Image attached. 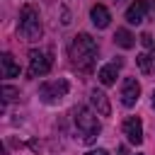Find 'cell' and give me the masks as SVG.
I'll return each instance as SVG.
<instances>
[{"label": "cell", "instance_id": "cell-16", "mask_svg": "<svg viewBox=\"0 0 155 155\" xmlns=\"http://www.w3.org/2000/svg\"><path fill=\"white\" fill-rule=\"evenodd\" d=\"M140 44L148 46V48H153V36L150 34H140Z\"/></svg>", "mask_w": 155, "mask_h": 155}, {"label": "cell", "instance_id": "cell-13", "mask_svg": "<svg viewBox=\"0 0 155 155\" xmlns=\"http://www.w3.org/2000/svg\"><path fill=\"white\" fill-rule=\"evenodd\" d=\"M114 41H116L121 48H133V44H136V36H133L128 29H116V34H114Z\"/></svg>", "mask_w": 155, "mask_h": 155}, {"label": "cell", "instance_id": "cell-18", "mask_svg": "<svg viewBox=\"0 0 155 155\" xmlns=\"http://www.w3.org/2000/svg\"><path fill=\"white\" fill-rule=\"evenodd\" d=\"M119 155H128V153H126V148H124V145H121V148H119Z\"/></svg>", "mask_w": 155, "mask_h": 155}, {"label": "cell", "instance_id": "cell-5", "mask_svg": "<svg viewBox=\"0 0 155 155\" xmlns=\"http://www.w3.org/2000/svg\"><path fill=\"white\" fill-rule=\"evenodd\" d=\"M51 70V56L46 51H36L31 48L29 51V75L31 78H41Z\"/></svg>", "mask_w": 155, "mask_h": 155}, {"label": "cell", "instance_id": "cell-2", "mask_svg": "<svg viewBox=\"0 0 155 155\" xmlns=\"http://www.w3.org/2000/svg\"><path fill=\"white\" fill-rule=\"evenodd\" d=\"M41 17H39V10L34 5H24L22 12H19V34L27 39V41H39L41 39Z\"/></svg>", "mask_w": 155, "mask_h": 155}, {"label": "cell", "instance_id": "cell-19", "mask_svg": "<svg viewBox=\"0 0 155 155\" xmlns=\"http://www.w3.org/2000/svg\"><path fill=\"white\" fill-rule=\"evenodd\" d=\"M153 107H155V90H153Z\"/></svg>", "mask_w": 155, "mask_h": 155}, {"label": "cell", "instance_id": "cell-17", "mask_svg": "<svg viewBox=\"0 0 155 155\" xmlns=\"http://www.w3.org/2000/svg\"><path fill=\"white\" fill-rule=\"evenodd\" d=\"M87 155H109V153H107V150H102V148H97V150H90Z\"/></svg>", "mask_w": 155, "mask_h": 155}, {"label": "cell", "instance_id": "cell-10", "mask_svg": "<svg viewBox=\"0 0 155 155\" xmlns=\"http://www.w3.org/2000/svg\"><path fill=\"white\" fill-rule=\"evenodd\" d=\"M119 68H121V61L102 65V68H99V73H97L99 82H102V85H107V87H109V85H114V82H116V75H119Z\"/></svg>", "mask_w": 155, "mask_h": 155}, {"label": "cell", "instance_id": "cell-14", "mask_svg": "<svg viewBox=\"0 0 155 155\" xmlns=\"http://www.w3.org/2000/svg\"><path fill=\"white\" fill-rule=\"evenodd\" d=\"M136 63H138L140 73H150V56L148 53H138L136 56Z\"/></svg>", "mask_w": 155, "mask_h": 155}, {"label": "cell", "instance_id": "cell-3", "mask_svg": "<svg viewBox=\"0 0 155 155\" xmlns=\"http://www.w3.org/2000/svg\"><path fill=\"white\" fill-rule=\"evenodd\" d=\"M75 126H78V131H80V136H82L85 143H92L97 138L99 128H102L99 121H97V114L90 111L87 107H78L75 109Z\"/></svg>", "mask_w": 155, "mask_h": 155}, {"label": "cell", "instance_id": "cell-6", "mask_svg": "<svg viewBox=\"0 0 155 155\" xmlns=\"http://www.w3.org/2000/svg\"><path fill=\"white\" fill-rule=\"evenodd\" d=\"M138 97H140V85H138V80H136V78H126V80L121 82V104H124V107H133V104L138 102Z\"/></svg>", "mask_w": 155, "mask_h": 155}, {"label": "cell", "instance_id": "cell-1", "mask_svg": "<svg viewBox=\"0 0 155 155\" xmlns=\"http://www.w3.org/2000/svg\"><path fill=\"white\" fill-rule=\"evenodd\" d=\"M68 53H70V61H73L75 68L90 70L92 63H94V56H97V41H94L90 34L80 31V34L70 41V51H68Z\"/></svg>", "mask_w": 155, "mask_h": 155}, {"label": "cell", "instance_id": "cell-11", "mask_svg": "<svg viewBox=\"0 0 155 155\" xmlns=\"http://www.w3.org/2000/svg\"><path fill=\"white\" fill-rule=\"evenodd\" d=\"M90 17H92V24H94V27H99V29L109 27V22H111V12H109L104 5H92Z\"/></svg>", "mask_w": 155, "mask_h": 155}, {"label": "cell", "instance_id": "cell-9", "mask_svg": "<svg viewBox=\"0 0 155 155\" xmlns=\"http://www.w3.org/2000/svg\"><path fill=\"white\" fill-rule=\"evenodd\" d=\"M90 99H92V107H94L97 116H109V114H111V104H109V97H107L102 90H92Z\"/></svg>", "mask_w": 155, "mask_h": 155}, {"label": "cell", "instance_id": "cell-4", "mask_svg": "<svg viewBox=\"0 0 155 155\" xmlns=\"http://www.w3.org/2000/svg\"><path fill=\"white\" fill-rule=\"evenodd\" d=\"M68 90H70L68 80H51V82H44V85L39 87V97H41L46 104H56V102H61V99L68 94Z\"/></svg>", "mask_w": 155, "mask_h": 155}, {"label": "cell", "instance_id": "cell-8", "mask_svg": "<svg viewBox=\"0 0 155 155\" xmlns=\"http://www.w3.org/2000/svg\"><path fill=\"white\" fill-rule=\"evenodd\" d=\"M145 12H148V0H136L126 10V22L128 24H140L145 19Z\"/></svg>", "mask_w": 155, "mask_h": 155}, {"label": "cell", "instance_id": "cell-7", "mask_svg": "<svg viewBox=\"0 0 155 155\" xmlns=\"http://www.w3.org/2000/svg\"><path fill=\"white\" fill-rule=\"evenodd\" d=\"M124 136L133 143V145H140L143 143V124L138 116H128L124 121Z\"/></svg>", "mask_w": 155, "mask_h": 155}, {"label": "cell", "instance_id": "cell-12", "mask_svg": "<svg viewBox=\"0 0 155 155\" xmlns=\"http://www.w3.org/2000/svg\"><path fill=\"white\" fill-rule=\"evenodd\" d=\"M0 63H2V78H17L19 75V65L15 63V58L10 53H2Z\"/></svg>", "mask_w": 155, "mask_h": 155}, {"label": "cell", "instance_id": "cell-15", "mask_svg": "<svg viewBox=\"0 0 155 155\" xmlns=\"http://www.w3.org/2000/svg\"><path fill=\"white\" fill-rule=\"evenodd\" d=\"M2 99L5 102H12V99H17L19 97V90H15V87H10V85H2Z\"/></svg>", "mask_w": 155, "mask_h": 155}]
</instances>
